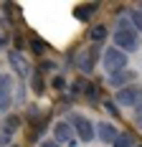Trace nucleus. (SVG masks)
Listing matches in <instances>:
<instances>
[{
	"label": "nucleus",
	"mask_w": 142,
	"mask_h": 147,
	"mask_svg": "<svg viewBox=\"0 0 142 147\" xmlns=\"http://www.w3.org/2000/svg\"><path fill=\"white\" fill-rule=\"evenodd\" d=\"M104 69L109 71V76L112 74H117V71H124L127 69V53L124 51H119L117 46L114 48H107V53H104Z\"/></svg>",
	"instance_id": "1"
},
{
	"label": "nucleus",
	"mask_w": 142,
	"mask_h": 147,
	"mask_svg": "<svg viewBox=\"0 0 142 147\" xmlns=\"http://www.w3.org/2000/svg\"><path fill=\"white\" fill-rule=\"evenodd\" d=\"M114 43H117L119 51L129 53V51H137V46H140V36H137V30H135V28L117 30V33H114Z\"/></svg>",
	"instance_id": "2"
},
{
	"label": "nucleus",
	"mask_w": 142,
	"mask_h": 147,
	"mask_svg": "<svg viewBox=\"0 0 142 147\" xmlns=\"http://www.w3.org/2000/svg\"><path fill=\"white\" fill-rule=\"evenodd\" d=\"M142 99V86L140 84H129V86L117 91V104L119 107H137Z\"/></svg>",
	"instance_id": "3"
},
{
	"label": "nucleus",
	"mask_w": 142,
	"mask_h": 147,
	"mask_svg": "<svg viewBox=\"0 0 142 147\" xmlns=\"http://www.w3.org/2000/svg\"><path fill=\"white\" fill-rule=\"evenodd\" d=\"M71 127H74V129H76V134L81 137V142H91V140H94V127L89 124V119L74 117V119H71Z\"/></svg>",
	"instance_id": "4"
},
{
	"label": "nucleus",
	"mask_w": 142,
	"mask_h": 147,
	"mask_svg": "<svg viewBox=\"0 0 142 147\" xmlns=\"http://www.w3.org/2000/svg\"><path fill=\"white\" fill-rule=\"evenodd\" d=\"M132 79H137V76H135V71L124 69V71L112 74L107 81H109V86H114V89H124V86H129V84H132Z\"/></svg>",
	"instance_id": "5"
},
{
	"label": "nucleus",
	"mask_w": 142,
	"mask_h": 147,
	"mask_svg": "<svg viewBox=\"0 0 142 147\" xmlns=\"http://www.w3.org/2000/svg\"><path fill=\"white\" fill-rule=\"evenodd\" d=\"M53 134H56L58 145H61V142H74V140H76V132H74V127H71L69 122H58L56 127H53Z\"/></svg>",
	"instance_id": "6"
},
{
	"label": "nucleus",
	"mask_w": 142,
	"mask_h": 147,
	"mask_svg": "<svg viewBox=\"0 0 142 147\" xmlns=\"http://www.w3.org/2000/svg\"><path fill=\"white\" fill-rule=\"evenodd\" d=\"M97 134H99V140H101V142H112V145H114V140L119 137V132L114 129L112 124H104V122H101L99 127H97Z\"/></svg>",
	"instance_id": "7"
},
{
	"label": "nucleus",
	"mask_w": 142,
	"mask_h": 147,
	"mask_svg": "<svg viewBox=\"0 0 142 147\" xmlns=\"http://www.w3.org/2000/svg\"><path fill=\"white\" fill-rule=\"evenodd\" d=\"M8 59H10V66H13L20 76H26V74H28V63L20 59V53H18V51H10V56H8Z\"/></svg>",
	"instance_id": "8"
},
{
	"label": "nucleus",
	"mask_w": 142,
	"mask_h": 147,
	"mask_svg": "<svg viewBox=\"0 0 142 147\" xmlns=\"http://www.w3.org/2000/svg\"><path fill=\"white\" fill-rule=\"evenodd\" d=\"M97 59H99V48H91V51H89V53L84 56V61H81V71H86V74H89L91 69H94Z\"/></svg>",
	"instance_id": "9"
},
{
	"label": "nucleus",
	"mask_w": 142,
	"mask_h": 147,
	"mask_svg": "<svg viewBox=\"0 0 142 147\" xmlns=\"http://www.w3.org/2000/svg\"><path fill=\"white\" fill-rule=\"evenodd\" d=\"M15 86L13 76H0V96H10V91Z\"/></svg>",
	"instance_id": "10"
},
{
	"label": "nucleus",
	"mask_w": 142,
	"mask_h": 147,
	"mask_svg": "<svg viewBox=\"0 0 142 147\" xmlns=\"http://www.w3.org/2000/svg\"><path fill=\"white\" fill-rule=\"evenodd\" d=\"M89 38H91L94 43H99V41H104V38H107V28H104V26H94V28L89 30Z\"/></svg>",
	"instance_id": "11"
},
{
	"label": "nucleus",
	"mask_w": 142,
	"mask_h": 147,
	"mask_svg": "<svg viewBox=\"0 0 142 147\" xmlns=\"http://www.w3.org/2000/svg\"><path fill=\"white\" fill-rule=\"evenodd\" d=\"M94 10H97V5H81V8H76V18L79 20H89L94 15Z\"/></svg>",
	"instance_id": "12"
},
{
	"label": "nucleus",
	"mask_w": 142,
	"mask_h": 147,
	"mask_svg": "<svg viewBox=\"0 0 142 147\" xmlns=\"http://www.w3.org/2000/svg\"><path fill=\"white\" fill-rule=\"evenodd\" d=\"M18 124H20V119H18V117H8V119H5V124H3V132L13 134L15 129H18Z\"/></svg>",
	"instance_id": "13"
},
{
	"label": "nucleus",
	"mask_w": 142,
	"mask_h": 147,
	"mask_svg": "<svg viewBox=\"0 0 142 147\" xmlns=\"http://www.w3.org/2000/svg\"><path fill=\"white\" fill-rule=\"evenodd\" d=\"M43 86H46V84H43L41 71H38V74H33V91H36V94H43Z\"/></svg>",
	"instance_id": "14"
},
{
	"label": "nucleus",
	"mask_w": 142,
	"mask_h": 147,
	"mask_svg": "<svg viewBox=\"0 0 142 147\" xmlns=\"http://www.w3.org/2000/svg\"><path fill=\"white\" fill-rule=\"evenodd\" d=\"M114 147H132V137L129 134H119L114 140Z\"/></svg>",
	"instance_id": "15"
},
{
	"label": "nucleus",
	"mask_w": 142,
	"mask_h": 147,
	"mask_svg": "<svg viewBox=\"0 0 142 147\" xmlns=\"http://www.w3.org/2000/svg\"><path fill=\"white\" fill-rule=\"evenodd\" d=\"M129 18H132V23H135V28H137V30L142 33V10H135V13L129 15Z\"/></svg>",
	"instance_id": "16"
},
{
	"label": "nucleus",
	"mask_w": 142,
	"mask_h": 147,
	"mask_svg": "<svg viewBox=\"0 0 142 147\" xmlns=\"http://www.w3.org/2000/svg\"><path fill=\"white\" fill-rule=\"evenodd\" d=\"M86 96H89L91 102H97V99H99V91H97L94 86H86Z\"/></svg>",
	"instance_id": "17"
},
{
	"label": "nucleus",
	"mask_w": 142,
	"mask_h": 147,
	"mask_svg": "<svg viewBox=\"0 0 142 147\" xmlns=\"http://www.w3.org/2000/svg\"><path fill=\"white\" fill-rule=\"evenodd\" d=\"M10 102H13V96H0V112H5L10 107Z\"/></svg>",
	"instance_id": "18"
},
{
	"label": "nucleus",
	"mask_w": 142,
	"mask_h": 147,
	"mask_svg": "<svg viewBox=\"0 0 142 147\" xmlns=\"http://www.w3.org/2000/svg\"><path fill=\"white\" fill-rule=\"evenodd\" d=\"M8 142H10V134H8V132H0V147H5Z\"/></svg>",
	"instance_id": "19"
},
{
	"label": "nucleus",
	"mask_w": 142,
	"mask_h": 147,
	"mask_svg": "<svg viewBox=\"0 0 142 147\" xmlns=\"http://www.w3.org/2000/svg\"><path fill=\"white\" fill-rule=\"evenodd\" d=\"M30 46H33V51H36V53H41V51H46V46H43L41 41H33Z\"/></svg>",
	"instance_id": "20"
},
{
	"label": "nucleus",
	"mask_w": 142,
	"mask_h": 147,
	"mask_svg": "<svg viewBox=\"0 0 142 147\" xmlns=\"http://www.w3.org/2000/svg\"><path fill=\"white\" fill-rule=\"evenodd\" d=\"M53 86H56V89H64V86H66V81H64V79H61V76H58L56 81H53Z\"/></svg>",
	"instance_id": "21"
},
{
	"label": "nucleus",
	"mask_w": 142,
	"mask_h": 147,
	"mask_svg": "<svg viewBox=\"0 0 142 147\" xmlns=\"http://www.w3.org/2000/svg\"><path fill=\"white\" fill-rule=\"evenodd\" d=\"M41 147H61V145H58V142H51V140H48V142H41Z\"/></svg>",
	"instance_id": "22"
},
{
	"label": "nucleus",
	"mask_w": 142,
	"mask_h": 147,
	"mask_svg": "<svg viewBox=\"0 0 142 147\" xmlns=\"http://www.w3.org/2000/svg\"><path fill=\"white\" fill-rule=\"evenodd\" d=\"M5 43H8V38H5V36H0V48H3Z\"/></svg>",
	"instance_id": "23"
},
{
	"label": "nucleus",
	"mask_w": 142,
	"mask_h": 147,
	"mask_svg": "<svg viewBox=\"0 0 142 147\" xmlns=\"http://www.w3.org/2000/svg\"><path fill=\"white\" fill-rule=\"evenodd\" d=\"M137 124H140V129H142V117H140V119H137Z\"/></svg>",
	"instance_id": "24"
},
{
	"label": "nucleus",
	"mask_w": 142,
	"mask_h": 147,
	"mask_svg": "<svg viewBox=\"0 0 142 147\" xmlns=\"http://www.w3.org/2000/svg\"><path fill=\"white\" fill-rule=\"evenodd\" d=\"M140 10H142V8H140Z\"/></svg>",
	"instance_id": "25"
}]
</instances>
